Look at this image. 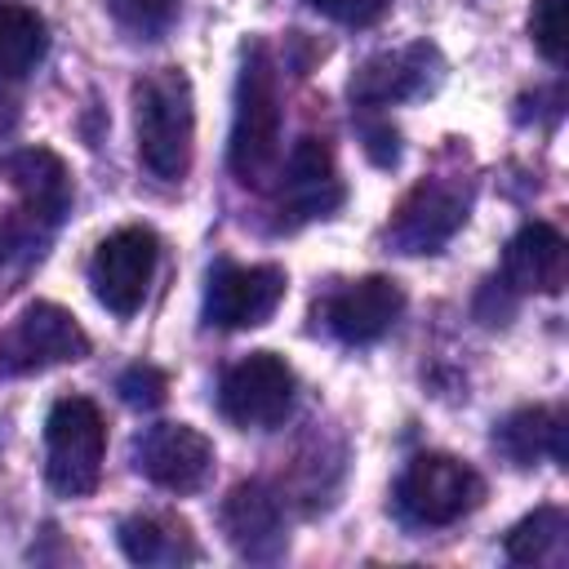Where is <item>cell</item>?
<instances>
[{"instance_id":"1","label":"cell","mask_w":569,"mask_h":569,"mask_svg":"<svg viewBox=\"0 0 569 569\" xmlns=\"http://www.w3.org/2000/svg\"><path fill=\"white\" fill-rule=\"evenodd\" d=\"M138 160L160 182H182L196 151V102L191 80L178 67H160L133 84Z\"/></svg>"},{"instance_id":"2","label":"cell","mask_w":569,"mask_h":569,"mask_svg":"<svg viewBox=\"0 0 569 569\" xmlns=\"http://www.w3.org/2000/svg\"><path fill=\"white\" fill-rule=\"evenodd\" d=\"M227 164L244 187H267V178L280 164V89H276V62L262 40L244 44L240 80H236V116H231V142Z\"/></svg>"},{"instance_id":"3","label":"cell","mask_w":569,"mask_h":569,"mask_svg":"<svg viewBox=\"0 0 569 569\" xmlns=\"http://www.w3.org/2000/svg\"><path fill=\"white\" fill-rule=\"evenodd\" d=\"M107 422L89 396H62L44 422V476L62 498H84L102 480Z\"/></svg>"},{"instance_id":"4","label":"cell","mask_w":569,"mask_h":569,"mask_svg":"<svg viewBox=\"0 0 569 569\" xmlns=\"http://www.w3.org/2000/svg\"><path fill=\"white\" fill-rule=\"evenodd\" d=\"M480 498H485L480 471L449 453H418L396 485V502L413 525H453L467 511H476Z\"/></svg>"},{"instance_id":"5","label":"cell","mask_w":569,"mask_h":569,"mask_svg":"<svg viewBox=\"0 0 569 569\" xmlns=\"http://www.w3.org/2000/svg\"><path fill=\"white\" fill-rule=\"evenodd\" d=\"M89 356V333L80 320L58 302H31L4 333H0V373L22 378L53 365H71Z\"/></svg>"},{"instance_id":"6","label":"cell","mask_w":569,"mask_h":569,"mask_svg":"<svg viewBox=\"0 0 569 569\" xmlns=\"http://www.w3.org/2000/svg\"><path fill=\"white\" fill-rule=\"evenodd\" d=\"M156 258H160V240H156L151 227L111 231L89 258V284H93L98 302L111 316H133L142 307L147 289H151Z\"/></svg>"},{"instance_id":"7","label":"cell","mask_w":569,"mask_h":569,"mask_svg":"<svg viewBox=\"0 0 569 569\" xmlns=\"http://www.w3.org/2000/svg\"><path fill=\"white\" fill-rule=\"evenodd\" d=\"M218 409L227 422L253 427V431L284 422V413L293 409V369L276 351H253V356L236 360L222 373Z\"/></svg>"},{"instance_id":"8","label":"cell","mask_w":569,"mask_h":569,"mask_svg":"<svg viewBox=\"0 0 569 569\" xmlns=\"http://www.w3.org/2000/svg\"><path fill=\"white\" fill-rule=\"evenodd\" d=\"M284 271L262 262V267H236L222 262L209 271V289H204V320L218 329H253L267 325L276 316V307L284 302Z\"/></svg>"},{"instance_id":"9","label":"cell","mask_w":569,"mask_h":569,"mask_svg":"<svg viewBox=\"0 0 569 569\" xmlns=\"http://www.w3.org/2000/svg\"><path fill=\"white\" fill-rule=\"evenodd\" d=\"M133 462L151 485L169 493H196L213 471V445L187 422H156L138 436Z\"/></svg>"},{"instance_id":"10","label":"cell","mask_w":569,"mask_h":569,"mask_svg":"<svg viewBox=\"0 0 569 569\" xmlns=\"http://www.w3.org/2000/svg\"><path fill=\"white\" fill-rule=\"evenodd\" d=\"M467 222V196L440 178H427L418 182L400 209L391 213V227H387V240L400 249V253H436L440 244H449V236Z\"/></svg>"},{"instance_id":"11","label":"cell","mask_w":569,"mask_h":569,"mask_svg":"<svg viewBox=\"0 0 569 569\" xmlns=\"http://www.w3.org/2000/svg\"><path fill=\"white\" fill-rule=\"evenodd\" d=\"M405 311V293L391 276H365V280H351L342 289H333L320 307L325 325L333 338L351 342V347H365V342H378Z\"/></svg>"},{"instance_id":"12","label":"cell","mask_w":569,"mask_h":569,"mask_svg":"<svg viewBox=\"0 0 569 569\" xmlns=\"http://www.w3.org/2000/svg\"><path fill=\"white\" fill-rule=\"evenodd\" d=\"M222 533L244 560H276L289 547L284 502L262 480H244L222 502Z\"/></svg>"},{"instance_id":"13","label":"cell","mask_w":569,"mask_h":569,"mask_svg":"<svg viewBox=\"0 0 569 569\" xmlns=\"http://www.w3.org/2000/svg\"><path fill=\"white\" fill-rule=\"evenodd\" d=\"M440 76V53L431 44H405L391 53L369 58L356 76H351V98L360 107H387V102H405L422 89H431V80Z\"/></svg>"},{"instance_id":"14","label":"cell","mask_w":569,"mask_h":569,"mask_svg":"<svg viewBox=\"0 0 569 569\" xmlns=\"http://www.w3.org/2000/svg\"><path fill=\"white\" fill-rule=\"evenodd\" d=\"M0 178L18 191L22 209L36 213L40 222L58 227V222L67 218L76 191H71V173H67V164H62L58 151H49V147L9 151V156L0 160Z\"/></svg>"},{"instance_id":"15","label":"cell","mask_w":569,"mask_h":569,"mask_svg":"<svg viewBox=\"0 0 569 569\" xmlns=\"http://www.w3.org/2000/svg\"><path fill=\"white\" fill-rule=\"evenodd\" d=\"M569 276L565 236L547 222H525L502 253V284L516 293H560Z\"/></svg>"},{"instance_id":"16","label":"cell","mask_w":569,"mask_h":569,"mask_svg":"<svg viewBox=\"0 0 569 569\" xmlns=\"http://www.w3.org/2000/svg\"><path fill=\"white\" fill-rule=\"evenodd\" d=\"M284 200L280 213H289V222H307V218H325L329 209H338L342 200V182H338V164L325 138H302L289 151V169H284Z\"/></svg>"},{"instance_id":"17","label":"cell","mask_w":569,"mask_h":569,"mask_svg":"<svg viewBox=\"0 0 569 569\" xmlns=\"http://www.w3.org/2000/svg\"><path fill=\"white\" fill-rule=\"evenodd\" d=\"M493 445L516 462L533 467L542 458L565 462V413L560 409H516L498 431Z\"/></svg>"},{"instance_id":"18","label":"cell","mask_w":569,"mask_h":569,"mask_svg":"<svg viewBox=\"0 0 569 569\" xmlns=\"http://www.w3.org/2000/svg\"><path fill=\"white\" fill-rule=\"evenodd\" d=\"M120 547L133 565H187L196 560V542L173 516H129L120 520Z\"/></svg>"},{"instance_id":"19","label":"cell","mask_w":569,"mask_h":569,"mask_svg":"<svg viewBox=\"0 0 569 569\" xmlns=\"http://www.w3.org/2000/svg\"><path fill=\"white\" fill-rule=\"evenodd\" d=\"M49 49V27L31 4L0 0V80H18L36 71Z\"/></svg>"},{"instance_id":"20","label":"cell","mask_w":569,"mask_h":569,"mask_svg":"<svg viewBox=\"0 0 569 569\" xmlns=\"http://www.w3.org/2000/svg\"><path fill=\"white\" fill-rule=\"evenodd\" d=\"M507 560L516 565H560L569 547V516L560 507H538L507 533Z\"/></svg>"},{"instance_id":"21","label":"cell","mask_w":569,"mask_h":569,"mask_svg":"<svg viewBox=\"0 0 569 569\" xmlns=\"http://www.w3.org/2000/svg\"><path fill=\"white\" fill-rule=\"evenodd\" d=\"M111 4V18L133 31L138 40H151L160 31H169V22L178 18V4L182 0H107Z\"/></svg>"},{"instance_id":"22","label":"cell","mask_w":569,"mask_h":569,"mask_svg":"<svg viewBox=\"0 0 569 569\" xmlns=\"http://www.w3.org/2000/svg\"><path fill=\"white\" fill-rule=\"evenodd\" d=\"M49 231H53V227L40 222V218L27 213V209L4 213V218H0V267H4L9 258H31V253H40V244H44Z\"/></svg>"},{"instance_id":"23","label":"cell","mask_w":569,"mask_h":569,"mask_svg":"<svg viewBox=\"0 0 569 569\" xmlns=\"http://www.w3.org/2000/svg\"><path fill=\"white\" fill-rule=\"evenodd\" d=\"M529 36L547 62H565V0H533Z\"/></svg>"},{"instance_id":"24","label":"cell","mask_w":569,"mask_h":569,"mask_svg":"<svg viewBox=\"0 0 569 569\" xmlns=\"http://www.w3.org/2000/svg\"><path fill=\"white\" fill-rule=\"evenodd\" d=\"M116 391H120V400L133 405V409H156V405H164V396H169V378H164L156 365H129V369L116 378Z\"/></svg>"},{"instance_id":"25","label":"cell","mask_w":569,"mask_h":569,"mask_svg":"<svg viewBox=\"0 0 569 569\" xmlns=\"http://www.w3.org/2000/svg\"><path fill=\"white\" fill-rule=\"evenodd\" d=\"M307 4L342 27H369L387 13V0H307Z\"/></svg>"},{"instance_id":"26","label":"cell","mask_w":569,"mask_h":569,"mask_svg":"<svg viewBox=\"0 0 569 569\" xmlns=\"http://www.w3.org/2000/svg\"><path fill=\"white\" fill-rule=\"evenodd\" d=\"M365 151L373 156V164H396V156H400V138H396V129L391 124H365Z\"/></svg>"},{"instance_id":"27","label":"cell","mask_w":569,"mask_h":569,"mask_svg":"<svg viewBox=\"0 0 569 569\" xmlns=\"http://www.w3.org/2000/svg\"><path fill=\"white\" fill-rule=\"evenodd\" d=\"M13 124H18V102H13L9 93H0V138H4Z\"/></svg>"}]
</instances>
